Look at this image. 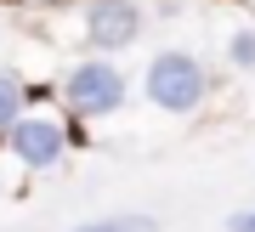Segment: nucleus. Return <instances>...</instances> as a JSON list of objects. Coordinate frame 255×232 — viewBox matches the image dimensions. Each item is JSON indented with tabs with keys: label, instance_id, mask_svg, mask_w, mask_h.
<instances>
[{
	"label": "nucleus",
	"instance_id": "obj_1",
	"mask_svg": "<svg viewBox=\"0 0 255 232\" xmlns=\"http://www.w3.org/2000/svg\"><path fill=\"white\" fill-rule=\"evenodd\" d=\"M147 97H153L164 114H187V108L204 102V68L193 63L187 51H164L153 68H147Z\"/></svg>",
	"mask_w": 255,
	"mask_h": 232
},
{
	"label": "nucleus",
	"instance_id": "obj_2",
	"mask_svg": "<svg viewBox=\"0 0 255 232\" xmlns=\"http://www.w3.org/2000/svg\"><path fill=\"white\" fill-rule=\"evenodd\" d=\"M68 108L74 114H108V108H119L125 102V80L108 68V63H80L68 74Z\"/></svg>",
	"mask_w": 255,
	"mask_h": 232
},
{
	"label": "nucleus",
	"instance_id": "obj_3",
	"mask_svg": "<svg viewBox=\"0 0 255 232\" xmlns=\"http://www.w3.org/2000/svg\"><path fill=\"white\" fill-rule=\"evenodd\" d=\"M11 153H17L23 164L46 170V164H57V153H63V130H57L51 119H17V125H11Z\"/></svg>",
	"mask_w": 255,
	"mask_h": 232
},
{
	"label": "nucleus",
	"instance_id": "obj_4",
	"mask_svg": "<svg viewBox=\"0 0 255 232\" xmlns=\"http://www.w3.org/2000/svg\"><path fill=\"white\" fill-rule=\"evenodd\" d=\"M85 23H91V40L97 45H130L142 34V11L130 6V0H97Z\"/></svg>",
	"mask_w": 255,
	"mask_h": 232
},
{
	"label": "nucleus",
	"instance_id": "obj_5",
	"mask_svg": "<svg viewBox=\"0 0 255 232\" xmlns=\"http://www.w3.org/2000/svg\"><path fill=\"white\" fill-rule=\"evenodd\" d=\"M17 114H23V85H17V74H0V130L17 125Z\"/></svg>",
	"mask_w": 255,
	"mask_h": 232
},
{
	"label": "nucleus",
	"instance_id": "obj_6",
	"mask_svg": "<svg viewBox=\"0 0 255 232\" xmlns=\"http://www.w3.org/2000/svg\"><path fill=\"white\" fill-rule=\"evenodd\" d=\"M80 232H159V221L153 215H108V221H91Z\"/></svg>",
	"mask_w": 255,
	"mask_h": 232
},
{
	"label": "nucleus",
	"instance_id": "obj_7",
	"mask_svg": "<svg viewBox=\"0 0 255 232\" xmlns=\"http://www.w3.org/2000/svg\"><path fill=\"white\" fill-rule=\"evenodd\" d=\"M233 63H238V68H255V34H250V28L233 40Z\"/></svg>",
	"mask_w": 255,
	"mask_h": 232
},
{
	"label": "nucleus",
	"instance_id": "obj_8",
	"mask_svg": "<svg viewBox=\"0 0 255 232\" xmlns=\"http://www.w3.org/2000/svg\"><path fill=\"white\" fill-rule=\"evenodd\" d=\"M233 232H255V215H233Z\"/></svg>",
	"mask_w": 255,
	"mask_h": 232
}]
</instances>
